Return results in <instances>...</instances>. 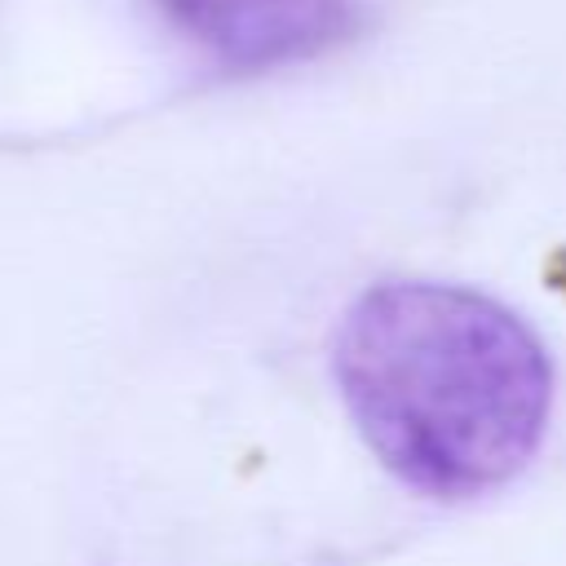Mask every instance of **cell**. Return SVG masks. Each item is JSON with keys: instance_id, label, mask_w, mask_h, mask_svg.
<instances>
[{"instance_id": "cell-2", "label": "cell", "mask_w": 566, "mask_h": 566, "mask_svg": "<svg viewBox=\"0 0 566 566\" xmlns=\"http://www.w3.org/2000/svg\"><path fill=\"white\" fill-rule=\"evenodd\" d=\"M217 75L248 80L323 57L358 35V0H150Z\"/></svg>"}, {"instance_id": "cell-1", "label": "cell", "mask_w": 566, "mask_h": 566, "mask_svg": "<svg viewBox=\"0 0 566 566\" xmlns=\"http://www.w3.org/2000/svg\"><path fill=\"white\" fill-rule=\"evenodd\" d=\"M336 394L407 491L478 500L513 482L553 420V354L504 301L442 279H380L332 340Z\"/></svg>"}]
</instances>
